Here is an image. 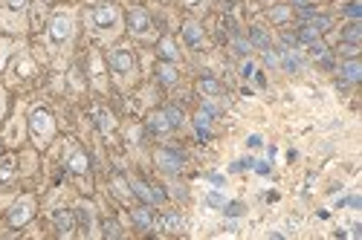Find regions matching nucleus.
<instances>
[{"mask_svg":"<svg viewBox=\"0 0 362 240\" xmlns=\"http://www.w3.org/2000/svg\"><path fill=\"white\" fill-rule=\"evenodd\" d=\"M157 162H160V168L163 171H171V174H177L180 168H183V153H177V150H157Z\"/></svg>","mask_w":362,"mask_h":240,"instance_id":"f257e3e1","label":"nucleus"},{"mask_svg":"<svg viewBox=\"0 0 362 240\" xmlns=\"http://www.w3.org/2000/svg\"><path fill=\"white\" fill-rule=\"evenodd\" d=\"M110 67H113L116 72L125 75V72H131L133 70V55L128 52V49H116V52L110 55Z\"/></svg>","mask_w":362,"mask_h":240,"instance_id":"f03ea898","label":"nucleus"},{"mask_svg":"<svg viewBox=\"0 0 362 240\" xmlns=\"http://www.w3.org/2000/svg\"><path fill=\"white\" fill-rule=\"evenodd\" d=\"M29 214H32V200H21L15 209L9 211V223H12V226H21V223L29 220Z\"/></svg>","mask_w":362,"mask_h":240,"instance_id":"7ed1b4c3","label":"nucleus"},{"mask_svg":"<svg viewBox=\"0 0 362 240\" xmlns=\"http://www.w3.org/2000/svg\"><path fill=\"white\" fill-rule=\"evenodd\" d=\"M49 35H52V41H67L70 38V21H67L64 15H58V18L49 21Z\"/></svg>","mask_w":362,"mask_h":240,"instance_id":"20e7f679","label":"nucleus"},{"mask_svg":"<svg viewBox=\"0 0 362 240\" xmlns=\"http://www.w3.org/2000/svg\"><path fill=\"white\" fill-rule=\"evenodd\" d=\"M148 12L145 9H131L128 12V26H131V32H145L148 29Z\"/></svg>","mask_w":362,"mask_h":240,"instance_id":"39448f33","label":"nucleus"},{"mask_svg":"<svg viewBox=\"0 0 362 240\" xmlns=\"http://www.w3.org/2000/svg\"><path fill=\"white\" fill-rule=\"evenodd\" d=\"M93 21H96L99 26H113V24H116V9H113V6H99V9L93 12Z\"/></svg>","mask_w":362,"mask_h":240,"instance_id":"423d86ee","label":"nucleus"},{"mask_svg":"<svg viewBox=\"0 0 362 240\" xmlns=\"http://www.w3.org/2000/svg\"><path fill=\"white\" fill-rule=\"evenodd\" d=\"M29 127H32V133H47L49 130V116L44 110H35L29 116Z\"/></svg>","mask_w":362,"mask_h":240,"instance_id":"0eeeda50","label":"nucleus"},{"mask_svg":"<svg viewBox=\"0 0 362 240\" xmlns=\"http://www.w3.org/2000/svg\"><path fill=\"white\" fill-rule=\"evenodd\" d=\"M342 75H345L348 81H360L362 78V64L357 58H348L345 61V67H342Z\"/></svg>","mask_w":362,"mask_h":240,"instance_id":"6e6552de","label":"nucleus"},{"mask_svg":"<svg viewBox=\"0 0 362 240\" xmlns=\"http://www.w3.org/2000/svg\"><path fill=\"white\" fill-rule=\"evenodd\" d=\"M55 226H58V235L67 238L72 232V214L70 211H55Z\"/></svg>","mask_w":362,"mask_h":240,"instance_id":"1a4fd4ad","label":"nucleus"},{"mask_svg":"<svg viewBox=\"0 0 362 240\" xmlns=\"http://www.w3.org/2000/svg\"><path fill=\"white\" fill-rule=\"evenodd\" d=\"M249 41H252L249 47H258V49H269V35H266V32L261 29V26H252V29H249Z\"/></svg>","mask_w":362,"mask_h":240,"instance_id":"9d476101","label":"nucleus"},{"mask_svg":"<svg viewBox=\"0 0 362 240\" xmlns=\"http://www.w3.org/2000/svg\"><path fill=\"white\" fill-rule=\"evenodd\" d=\"M183 38H186L192 47H200V41H203V32H200L197 24H186V26H183Z\"/></svg>","mask_w":362,"mask_h":240,"instance_id":"9b49d317","label":"nucleus"},{"mask_svg":"<svg viewBox=\"0 0 362 240\" xmlns=\"http://www.w3.org/2000/svg\"><path fill=\"white\" fill-rule=\"evenodd\" d=\"M148 130H154V133H165V130H171V124L165 119V113H154L151 119H148Z\"/></svg>","mask_w":362,"mask_h":240,"instance_id":"f8f14e48","label":"nucleus"},{"mask_svg":"<svg viewBox=\"0 0 362 240\" xmlns=\"http://www.w3.org/2000/svg\"><path fill=\"white\" fill-rule=\"evenodd\" d=\"M133 220H136V226H139V229H151V226H154L151 211H148V209H136V211H133Z\"/></svg>","mask_w":362,"mask_h":240,"instance_id":"ddd939ff","label":"nucleus"},{"mask_svg":"<svg viewBox=\"0 0 362 240\" xmlns=\"http://www.w3.org/2000/svg\"><path fill=\"white\" fill-rule=\"evenodd\" d=\"M342 38H345L348 44H360L362 41V24H351L348 29L342 32Z\"/></svg>","mask_w":362,"mask_h":240,"instance_id":"4468645a","label":"nucleus"},{"mask_svg":"<svg viewBox=\"0 0 362 240\" xmlns=\"http://www.w3.org/2000/svg\"><path fill=\"white\" fill-rule=\"evenodd\" d=\"M284 70H287V72H296V70H301V55H296V52H287V49H284Z\"/></svg>","mask_w":362,"mask_h":240,"instance_id":"2eb2a0df","label":"nucleus"},{"mask_svg":"<svg viewBox=\"0 0 362 240\" xmlns=\"http://www.w3.org/2000/svg\"><path fill=\"white\" fill-rule=\"evenodd\" d=\"M70 168H72L75 174H84V171H87V156H84V153H72V156H70Z\"/></svg>","mask_w":362,"mask_h":240,"instance_id":"dca6fc26","label":"nucleus"},{"mask_svg":"<svg viewBox=\"0 0 362 240\" xmlns=\"http://www.w3.org/2000/svg\"><path fill=\"white\" fill-rule=\"evenodd\" d=\"M163 229H165V232H177V229H183L180 214H165V217H163Z\"/></svg>","mask_w":362,"mask_h":240,"instance_id":"f3484780","label":"nucleus"},{"mask_svg":"<svg viewBox=\"0 0 362 240\" xmlns=\"http://www.w3.org/2000/svg\"><path fill=\"white\" fill-rule=\"evenodd\" d=\"M296 41H301V44H316V41H319V32L313 29V26H304V29L296 35Z\"/></svg>","mask_w":362,"mask_h":240,"instance_id":"a211bd4d","label":"nucleus"},{"mask_svg":"<svg viewBox=\"0 0 362 240\" xmlns=\"http://www.w3.org/2000/svg\"><path fill=\"white\" fill-rule=\"evenodd\" d=\"M160 55H163V58H177V47H174V41H168V38H163V41H160Z\"/></svg>","mask_w":362,"mask_h":240,"instance_id":"6ab92c4d","label":"nucleus"},{"mask_svg":"<svg viewBox=\"0 0 362 240\" xmlns=\"http://www.w3.org/2000/svg\"><path fill=\"white\" fill-rule=\"evenodd\" d=\"M200 90L206 93V96H217V93H220V84H217L215 78H200Z\"/></svg>","mask_w":362,"mask_h":240,"instance_id":"aec40b11","label":"nucleus"},{"mask_svg":"<svg viewBox=\"0 0 362 240\" xmlns=\"http://www.w3.org/2000/svg\"><path fill=\"white\" fill-rule=\"evenodd\" d=\"M160 81L174 84V81H177V70H174V67H168V64H163V67H160Z\"/></svg>","mask_w":362,"mask_h":240,"instance_id":"412c9836","label":"nucleus"},{"mask_svg":"<svg viewBox=\"0 0 362 240\" xmlns=\"http://www.w3.org/2000/svg\"><path fill=\"white\" fill-rule=\"evenodd\" d=\"M165 119H168L171 127H180V124H183V113H180L177 107H168V110H165Z\"/></svg>","mask_w":362,"mask_h":240,"instance_id":"4be33fe9","label":"nucleus"},{"mask_svg":"<svg viewBox=\"0 0 362 240\" xmlns=\"http://www.w3.org/2000/svg\"><path fill=\"white\" fill-rule=\"evenodd\" d=\"M206 203H209L212 209H223V206H226V197H223L220 191H212V194L206 197Z\"/></svg>","mask_w":362,"mask_h":240,"instance_id":"5701e85b","label":"nucleus"},{"mask_svg":"<svg viewBox=\"0 0 362 240\" xmlns=\"http://www.w3.org/2000/svg\"><path fill=\"white\" fill-rule=\"evenodd\" d=\"M310 26L316 32H328L330 29V18H325V15H319V18H310Z\"/></svg>","mask_w":362,"mask_h":240,"instance_id":"b1692460","label":"nucleus"},{"mask_svg":"<svg viewBox=\"0 0 362 240\" xmlns=\"http://www.w3.org/2000/svg\"><path fill=\"white\" fill-rule=\"evenodd\" d=\"M223 211H226V217H241L243 214V203H226Z\"/></svg>","mask_w":362,"mask_h":240,"instance_id":"393cba45","label":"nucleus"},{"mask_svg":"<svg viewBox=\"0 0 362 240\" xmlns=\"http://www.w3.org/2000/svg\"><path fill=\"white\" fill-rule=\"evenodd\" d=\"M104 238H122V229L116 223H104Z\"/></svg>","mask_w":362,"mask_h":240,"instance_id":"a878e982","label":"nucleus"},{"mask_svg":"<svg viewBox=\"0 0 362 240\" xmlns=\"http://www.w3.org/2000/svg\"><path fill=\"white\" fill-rule=\"evenodd\" d=\"M269 18H272V21H287V18H290V12H287L284 6H278V9H272V12H269Z\"/></svg>","mask_w":362,"mask_h":240,"instance_id":"bb28decb","label":"nucleus"},{"mask_svg":"<svg viewBox=\"0 0 362 240\" xmlns=\"http://www.w3.org/2000/svg\"><path fill=\"white\" fill-rule=\"evenodd\" d=\"M252 165H255V159L246 156V159H238V162L232 165V171H246V168H252Z\"/></svg>","mask_w":362,"mask_h":240,"instance_id":"cd10ccee","label":"nucleus"},{"mask_svg":"<svg viewBox=\"0 0 362 240\" xmlns=\"http://www.w3.org/2000/svg\"><path fill=\"white\" fill-rule=\"evenodd\" d=\"M345 15H351V18H360V15H362V6H360V3H348V6H345Z\"/></svg>","mask_w":362,"mask_h":240,"instance_id":"c85d7f7f","label":"nucleus"},{"mask_svg":"<svg viewBox=\"0 0 362 240\" xmlns=\"http://www.w3.org/2000/svg\"><path fill=\"white\" fill-rule=\"evenodd\" d=\"M9 177H12V162H3L0 165V182H6Z\"/></svg>","mask_w":362,"mask_h":240,"instance_id":"c756f323","label":"nucleus"},{"mask_svg":"<svg viewBox=\"0 0 362 240\" xmlns=\"http://www.w3.org/2000/svg\"><path fill=\"white\" fill-rule=\"evenodd\" d=\"M357 52H360V44H345V55L348 58H357Z\"/></svg>","mask_w":362,"mask_h":240,"instance_id":"7c9ffc66","label":"nucleus"},{"mask_svg":"<svg viewBox=\"0 0 362 240\" xmlns=\"http://www.w3.org/2000/svg\"><path fill=\"white\" fill-rule=\"evenodd\" d=\"M235 52H238V55H246V52H249V44H246V41H238V44H235Z\"/></svg>","mask_w":362,"mask_h":240,"instance_id":"2f4dec72","label":"nucleus"},{"mask_svg":"<svg viewBox=\"0 0 362 240\" xmlns=\"http://www.w3.org/2000/svg\"><path fill=\"white\" fill-rule=\"evenodd\" d=\"M241 75H243V78H249V75H255V67H252L249 61H246V64H243V70H241Z\"/></svg>","mask_w":362,"mask_h":240,"instance_id":"473e14b6","label":"nucleus"},{"mask_svg":"<svg viewBox=\"0 0 362 240\" xmlns=\"http://www.w3.org/2000/svg\"><path fill=\"white\" fill-rule=\"evenodd\" d=\"M264 52H266V55H264V61H266L269 67H275V64H278V58H275V52H269V49H264Z\"/></svg>","mask_w":362,"mask_h":240,"instance_id":"72a5a7b5","label":"nucleus"},{"mask_svg":"<svg viewBox=\"0 0 362 240\" xmlns=\"http://www.w3.org/2000/svg\"><path fill=\"white\" fill-rule=\"evenodd\" d=\"M6 6H9V9H24L26 0H6Z\"/></svg>","mask_w":362,"mask_h":240,"instance_id":"f704fd0d","label":"nucleus"},{"mask_svg":"<svg viewBox=\"0 0 362 240\" xmlns=\"http://www.w3.org/2000/svg\"><path fill=\"white\" fill-rule=\"evenodd\" d=\"M345 206H351V209H362V200H360V197H351V200H345Z\"/></svg>","mask_w":362,"mask_h":240,"instance_id":"c9c22d12","label":"nucleus"},{"mask_svg":"<svg viewBox=\"0 0 362 240\" xmlns=\"http://www.w3.org/2000/svg\"><path fill=\"white\" fill-rule=\"evenodd\" d=\"M252 168H255V171H258V174H269V165H266V162H255V165H252Z\"/></svg>","mask_w":362,"mask_h":240,"instance_id":"e433bc0d","label":"nucleus"},{"mask_svg":"<svg viewBox=\"0 0 362 240\" xmlns=\"http://www.w3.org/2000/svg\"><path fill=\"white\" fill-rule=\"evenodd\" d=\"M99 124L104 130H110V119H107V113H99Z\"/></svg>","mask_w":362,"mask_h":240,"instance_id":"4c0bfd02","label":"nucleus"},{"mask_svg":"<svg viewBox=\"0 0 362 240\" xmlns=\"http://www.w3.org/2000/svg\"><path fill=\"white\" fill-rule=\"evenodd\" d=\"M197 139H200V142H206V139H209V127H197Z\"/></svg>","mask_w":362,"mask_h":240,"instance_id":"58836bf2","label":"nucleus"},{"mask_svg":"<svg viewBox=\"0 0 362 240\" xmlns=\"http://www.w3.org/2000/svg\"><path fill=\"white\" fill-rule=\"evenodd\" d=\"M209 182H215V185H223V174H209Z\"/></svg>","mask_w":362,"mask_h":240,"instance_id":"ea45409f","label":"nucleus"},{"mask_svg":"<svg viewBox=\"0 0 362 240\" xmlns=\"http://www.w3.org/2000/svg\"><path fill=\"white\" fill-rule=\"evenodd\" d=\"M261 145V136H249V148H258Z\"/></svg>","mask_w":362,"mask_h":240,"instance_id":"a19ab883","label":"nucleus"},{"mask_svg":"<svg viewBox=\"0 0 362 240\" xmlns=\"http://www.w3.org/2000/svg\"><path fill=\"white\" fill-rule=\"evenodd\" d=\"M293 3H296V6H310L313 0H293Z\"/></svg>","mask_w":362,"mask_h":240,"instance_id":"79ce46f5","label":"nucleus"},{"mask_svg":"<svg viewBox=\"0 0 362 240\" xmlns=\"http://www.w3.org/2000/svg\"><path fill=\"white\" fill-rule=\"evenodd\" d=\"M186 3H197V0H186Z\"/></svg>","mask_w":362,"mask_h":240,"instance_id":"37998d69","label":"nucleus"},{"mask_svg":"<svg viewBox=\"0 0 362 240\" xmlns=\"http://www.w3.org/2000/svg\"><path fill=\"white\" fill-rule=\"evenodd\" d=\"M0 104H3V93H0Z\"/></svg>","mask_w":362,"mask_h":240,"instance_id":"c03bdc74","label":"nucleus"}]
</instances>
